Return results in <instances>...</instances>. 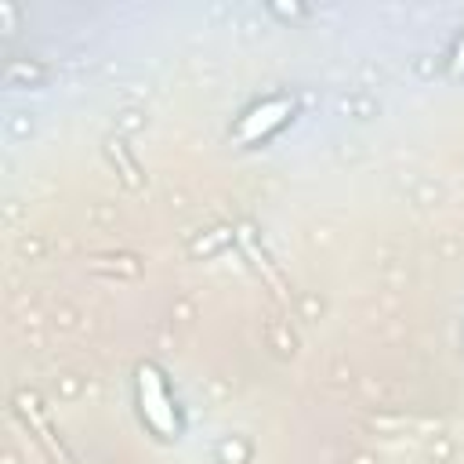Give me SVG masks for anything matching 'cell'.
Returning <instances> with one entry per match:
<instances>
[{
	"label": "cell",
	"mask_w": 464,
	"mask_h": 464,
	"mask_svg": "<svg viewBox=\"0 0 464 464\" xmlns=\"http://www.w3.org/2000/svg\"><path fill=\"white\" fill-rule=\"evenodd\" d=\"M134 395H138V413L141 420L160 435V439H178L181 435V420H178V406L170 399L167 377L160 373V366L141 362L134 370Z\"/></svg>",
	"instance_id": "6da1fadb"
},
{
	"label": "cell",
	"mask_w": 464,
	"mask_h": 464,
	"mask_svg": "<svg viewBox=\"0 0 464 464\" xmlns=\"http://www.w3.org/2000/svg\"><path fill=\"white\" fill-rule=\"evenodd\" d=\"M294 109H297V102H294V98H286V94L268 98V102H261V105H254V109H246V112L239 116V123H236L232 138H236L239 145L265 141L272 130H279V127L294 116Z\"/></svg>",
	"instance_id": "7a4b0ae2"
},
{
	"label": "cell",
	"mask_w": 464,
	"mask_h": 464,
	"mask_svg": "<svg viewBox=\"0 0 464 464\" xmlns=\"http://www.w3.org/2000/svg\"><path fill=\"white\" fill-rule=\"evenodd\" d=\"M453 69L464 72V36H460V44H457V51H453Z\"/></svg>",
	"instance_id": "3957f363"
}]
</instances>
